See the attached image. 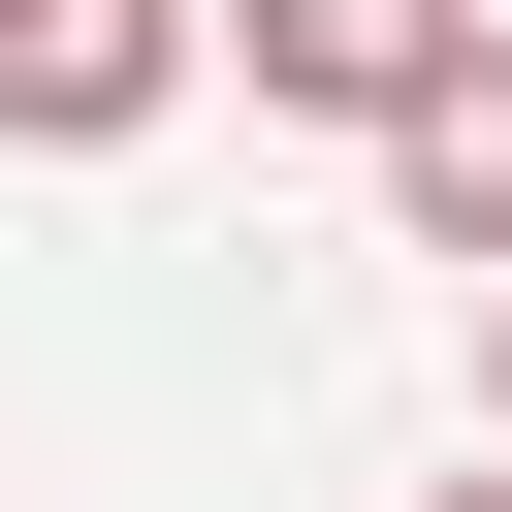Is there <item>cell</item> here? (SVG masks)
Here are the masks:
<instances>
[{"mask_svg": "<svg viewBox=\"0 0 512 512\" xmlns=\"http://www.w3.org/2000/svg\"><path fill=\"white\" fill-rule=\"evenodd\" d=\"M160 96H192V0H0V128L32 160H128Z\"/></svg>", "mask_w": 512, "mask_h": 512, "instance_id": "obj_1", "label": "cell"}, {"mask_svg": "<svg viewBox=\"0 0 512 512\" xmlns=\"http://www.w3.org/2000/svg\"><path fill=\"white\" fill-rule=\"evenodd\" d=\"M384 224H416V256H480V288H512V32H480V64H448V96H416V128H384Z\"/></svg>", "mask_w": 512, "mask_h": 512, "instance_id": "obj_3", "label": "cell"}, {"mask_svg": "<svg viewBox=\"0 0 512 512\" xmlns=\"http://www.w3.org/2000/svg\"><path fill=\"white\" fill-rule=\"evenodd\" d=\"M480 384H512V288H480Z\"/></svg>", "mask_w": 512, "mask_h": 512, "instance_id": "obj_4", "label": "cell"}, {"mask_svg": "<svg viewBox=\"0 0 512 512\" xmlns=\"http://www.w3.org/2000/svg\"><path fill=\"white\" fill-rule=\"evenodd\" d=\"M224 32H256V96H320V128H416L512 0H224Z\"/></svg>", "mask_w": 512, "mask_h": 512, "instance_id": "obj_2", "label": "cell"}, {"mask_svg": "<svg viewBox=\"0 0 512 512\" xmlns=\"http://www.w3.org/2000/svg\"><path fill=\"white\" fill-rule=\"evenodd\" d=\"M448 512H512V480H448Z\"/></svg>", "mask_w": 512, "mask_h": 512, "instance_id": "obj_5", "label": "cell"}]
</instances>
